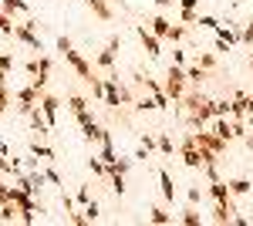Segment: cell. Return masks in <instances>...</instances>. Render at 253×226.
<instances>
[{
	"label": "cell",
	"instance_id": "cell-40",
	"mask_svg": "<svg viewBox=\"0 0 253 226\" xmlns=\"http://www.w3.org/2000/svg\"><path fill=\"white\" fill-rule=\"evenodd\" d=\"M142 149H149V155H152V152H159V145H156V132H142Z\"/></svg>",
	"mask_w": 253,
	"mask_h": 226
},
{
	"label": "cell",
	"instance_id": "cell-16",
	"mask_svg": "<svg viewBox=\"0 0 253 226\" xmlns=\"http://www.w3.org/2000/svg\"><path fill=\"white\" fill-rule=\"evenodd\" d=\"M84 3H88V7H91V14H95L98 20H105V24L115 17V10H112V3H108V0H84Z\"/></svg>",
	"mask_w": 253,
	"mask_h": 226
},
{
	"label": "cell",
	"instance_id": "cell-10",
	"mask_svg": "<svg viewBox=\"0 0 253 226\" xmlns=\"http://www.w3.org/2000/svg\"><path fill=\"white\" fill-rule=\"evenodd\" d=\"M41 94H44V91H41L34 81H31L27 88H20V91H17V112H20V115H27V112H31V108H34V105L41 101Z\"/></svg>",
	"mask_w": 253,
	"mask_h": 226
},
{
	"label": "cell",
	"instance_id": "cell-11",
	"mask_svg": "<svg viewBox=\"0 0 253 226\" xmlns=\"http://www.w3.org/2000/svg\"><path fill=\"white\" fill-rule=\"evenodd\" d=\"M38 105H41V112H44V118H47V125L54 129V122H58V112H61V98H58V94H51V91H44Z\"/></svg>",
	"mask_w": 253,
	"mask_h": 226
},
{
	"label": "cell",
	"instance_id": "cell-29",
	"mask_svg": "<svg viewBox=\"0 0 253 226\" xmlns=\"http://www.w3.org/2000/svg\"><path fill=\"white\" fill-rule=\"evenodd\" d=\"M17 216H20L17 203H0V223H14Z\"/></svg>",
	"mask_w": 253,
	"mask_h": 226
},
{
	"label": "cell",
	"instance_id": "cell-12",
	"mask_svg": "<svg viewBox=\"0 0 253 226\" xmlns=\"http://www.w3.org/2000/svg\"><path fill=\"white\" fill-rule=\"evenodd\" d=\"M138 41H142V47L149 51V57L162 54V38H156V34L149 31V24H138Z\"/></svg>",
	"mask_w": 253,
	"mask_h": 226
},
{
	"label": "cell",
	"instance_id": "cell-14",
	"mask_svg": "<svg viewBox=\"0 0 253 226\" xmlns=\"http://www.w3.org/2000/svg\"><path fill=\"white\" fill-rule=\"evenodd\" d=\"M27 118H31V129L38 135H51V125H47V118H44V112H41V105H34L31 112H27Z\"/></svg>",
	"mask_w": 253,
	"mask_h": 226
},
{
	"label": "cell",
	"instance_id": "cell-26",
	"mask_svg": "<svg viewBox=\"0 0 253 226\" xmlns=\"http://www.w3.org/2000/svg\"><path fill=\"white\" fill-rule=\"evenodd\" d=\"M149 223H156V226L172 223V213H166L162 206H152V209H149Z\"/></svg>",
	"mask_w": 253,
	"mask_h": 226
},
{
	"label": "cell",
	"instance_id": "cell-44",
	"mask_svg": "<svg viewBox=\"0 0 253 226\" xmlns=\"http://www.w3.org/2000/svg\"><path fill=\"white\" fill-rule=\"evenodd\" d=\"M179 20H182V24H189V27H196L199 14H196V10H186V7H179Z\"/></svg>",
	"mask_w": 253,
	"mask_h": 226
},
{
	"label": "cell",
	"instance_id": "cell-7",
	"mask_svg": "<svg viewBox=\"0 0 253 226\" xmlns=\"http://www.w3.org/2000/svg\"><path fill=\"white\" fill-rule=\"evenodd\" d=\"M193 142L196 145H203V149H210V152H216V155H223L226 152V138H219L216 132H206V129H193Z\"/></svg>",
	"mask_w": 253,
	"mask_h": 226
},
{
	"label": "cell",
	"instance_id": "cell-36",
	"mask_svg": "<svg viewBox=\"0 0 253 226\" xmlns=\"http://www.w3.org/2000/svg\"><path fill=\"white\" fill-rule=\"evenodd\" d=\"M98 216H101V209H98V203H95V199H88V203H84V220H88V223H95Z\"/></svg>",
	"mask_w": 253,
	"mask_h": 226
},
{
	"label": "cell",
	"instance_id": "cell-1",
	"mask_svg": "<svg viewBox=\"0 0 253 226\" xmlns=\"http://www.w3.org/2000/svg\"><path fill=\"white\" fill-rule=\"evenodd\" d=\"M58 51L64 54V61H68V64L75 68V75H78L81 81H84V85H88V81L95 78V68L88 64V57H81L78 51H75V44H71V38H64V34H61V38H58Z\"/></svg>",
	"mask_w": 253,
	"mask_h": 226
},
{
	"label": "cell",
	"instance_id": "cell-8",
	"mask_svg": "<svg viewBox=\"0 0 253 226\" xmlns=\"http://www.w3.org/2000/svg\"><path fill=\"white\" fill-rule=\"evenodd\" d=\"M230 118H247L250 122L253 118V94L233 91V98H230Z\"/></svg>",
	"mask_w": 253,
	"mask_h": 226
},
{
	"label": "cell",
	"instance_id": "cell-48",
	"mask_svg": "<svg viewBox=\"0 0 253 226\" xmlns=\"http://www.w3.org/2000/svg\"><path fill=\"white\" fill-rule=\"evenodd\" d=\"M68 223H71V226H84L88 220H84V213H75V209H71V216H68Z\"/></svg>",
	"mask_w": 253,
	"mask_h": 226
},
{
	"label": "cell",
	"instance_id": "cell-17",
	"mask_svg": "<svg viewBox=\"0 0 253 226\" xmlns=\"http://www.w3.org/2000/svg\"><path fill=\"white\" fill-rule=\"evenodd\" d=\"M159 189H162V199L166 203L175 199V182H172V176H169V169H159Z\"/></svg>",
	"mask_w": 253,
	"mask_h": 226
},
{
	"label": "cell",
	"instance_id": "cell-18",
	"mask_svg": "<svg viewBox=\"0 0 253 226\" xmlns=\"http://www.w3.org/2000/svg\"><path fill=\"white\" fill-rule=\"evenodd\" d=\"M169 27H172V20L166 17V14H156V17L149 20V31H152L156 38H162V41H166V34H169Z\"/></svg>",
	"mask_w": 253,
	"mask_h": 226
},
{
	"label": "cell",
	"instance_id": "cell-35",
	"mask_svg": "<svg viewBox=\"0 0 253 226\" xmlns=\"http://www.w3.org/2000/svg\"><path fill=\"white\" fill-rule=\"evenodd\" d=\"M223 20H216V17H210V14H199V20H196V27H206V31H216Z\"/></svg>",
	"mask_w": 253,
	"mask_h": 226
},
{
	"label": "cell",
	"instance_id": "cell-54",
	"mask_svg": "<svg viewBox=\"0 0 253 226\" xmlns=\"http://www.w3.org/2000/svg\"><path fill=\"white\" fill-rule=\"evenodd\" d=\"M132 159H135V162H145V159H149V149H142V145H138V152L132 155Z\"/></svg>",
	"mask_w": 253,
	"mask_h": 226
},
{
	"label": "cell",
	"instance_id": "cell-41",
	"mask_svg": "<svg viewBox=\"0 0 253 226\" xmlns=\"http://www.w3.org/2000/svg\"><path fill=\"white\" fill-rule=\"evenodd\" d=\"M213 118H230V101H213Z\"/></svg>",
	"mask_w": 253,
	"mask_h": 226
},
{
	"label": "cell",
	"instance_id": "cell-5",
	"mask_svg": "<svg viewBox=\"0 0 253 226\" xmlns=\"http://www.w3.org/2000/svg\"><path fill=\"white\" fill-rule=\"evenodd\" d=\"M118 47H122V38H118V34H112V38H108V44H105V47L98 51V57H95V64L101 68V71H115Z\"/></svg>",
	"mask_w": 253,
	"mask_h": 226
},
{
	"label": "cell",
	"instance_id": "cell-13",
	"mask_svg": "<svg viewBox=\"0 0 253 226\" xmlns=\"http://www.w3.org/2000/svg\"><path fill=\"white\" fill-rule=\"evenodd\" d=\"M47 78H51V57L38 54V78H34V85H38L41 91H47Z\"/></svg>",
	"mask_w": 253,
	"mask_h": 226
},
{
	"label": "cell",
	"instance_id": "cell-32",
	"mask_svg": "<svg viewBox=\"0 0 253 226\" xmlns=\"http://www.w3.org/2000/svg\"><path fill=\"white\" fill-rule=\"evenodd\" d=\"M196 64L206 68V71H213L216 68V51H199V54H196Z\"/></svg>",
	"mask_w": 253,
	"mask_h": 226
},
{
	"label": "cell",
	"instance_id": "cell-52",
	"mask_svg": "<svg viewBox=\"0 0 253 226\" xmlns=\"http://www.w3.org/2000/svg\"><path fill=\"white\" fill-rule=\"evenodd\" d=\"M213 51H216V54H226V51H230V44H226V41H219V38H216Z\"/></svg>",
	"mask_w": 253,
	"mask_h": 226
},
{
	"label": "cell",
	"instance_id": "cell-22",
	"mask_svg": "<svg viewBox=\"0 0 253 226\" xmlns=\"http://www.w3.org/2000/svg\"><path fill=\"white\" fill-rule=\"evenodd\" d=\"M0 7L7 14H31V3L27 0H0Z\"/></svg>",
	"mask_w": 253,
	"mask_h": 226
},
{
	"label": "cell",
	"instance_id": "cell-42",
	"mask_svg": "<svg viewBox=\"0 0 253 226\" xmlns=\"http://www.w3.org/2000/svg\"><path fill=\"white\" fill-rule=\"evenodd\" d=\"M108 182H112V189H115V196L122 199V196H125V176H108Z\"/></svg>",
	"mask_w": 253,
	"mask_h": 226
},
{
	"label": "cell",
	"instance_id": "cell-6",
	"mask_svg": "<svg viewBox=\"0 0 253 226\" xmlns=\"http://www.w3.org/2000/svg\"><path fill=\"white\" fill-rule=\"evenodd\" d=\"M189 129H206V122H213V98H203L193 112H186Z\"/></svg>",
	"mask_w": 253,
	"mask_h": 226
},
{
	"label": "cell",
	"instance_id": "cell-47",
	"mask_svg": "<svg viewBox=\"0 0 253 226\" xmlns=\"http://www.w3.org/2000/svg\"><path fill=\"white\" fill-rule=\"evenodd\" d=\"M186 196H189V203H193V206H199V203H203V192H199V186H193Z\"/></svg>",
	"mask_w": 253,
	"mask_h": 226
},
{
	"label": "cell",
	"instance_id": "cell-4",
	"mask_svg": "<svg viewBox=\"0 0 253 226\" xmlns=\"http://www.w3.org/2000/svg\"><path fill=\"white\" fill-rule=\"evenodd\" d=\"M122 101H132V98H128V91L118 85L115 71H108V78H105V105H108V108H118Z\"/></svg>",
	"mask_w": 253,
	"mask_h": 226
},
{
	"label": "cell",
	"instance_id": "cell-30",
	"mask_svg": "<svg viewBox=\"0 0 253 226\" xmlns=\"http://www.w3.org/2000/svg\"><path fill=\"white\" fill-rule=\"evenodd\" d=\"M81 132H84V142H88V145H95V142L101 145V135H105V129H101L98 122H95V125H88V129H81Z\"/></svg>",
	"mask_w": 253,
	"mask_h": 226
},
{
	"label": "cell",
	"instance_id": "cell-19",
	"mask_svg": "<svg viewBox=\"0 0 253 226\" xmlns=\"http://www.w3.org/2000/svg\"><path fill=\"white\" fill-rule=\"evenodd\" d=\"M213 34H216L219 41H226L230 47H236V44H240V31H236V27H230V24H219Z\"/></svg>",
	"mask_w": 253,
	"mask_h": 226
},
{
	"label": "cell",
	"instance_id": "cell-43",
	"mask_svg": "<svg viewBox=\"0 0 253 226\" xmlns=\"http://www.w3.org/2000/svg\"><path fill=\"white\" fill-rule=\"evenodd\" d=\"M135 108H138V112H152V108H159V105H156L152 94H145V98H138V101H135Z\"/></svg>",
	"mask_w": 253,
	"mask_h": 226
},
{
	"label": "cell",
	"instance_id": "cell-56",
	"mask_svg": "<svg viewBox=\"0 0 253 226\" xmlns=\"http://www.w3.org/2000/svg\"><path fill=\"white\" fill-rule=\"evenodd\" d=\"M0 155H10V145H7L3 138H0Z\"/></svg>",
	"mask_w": 253,
	"mask_h": 226
},
{
	"label": "cell",
	"instance_id": "cell-38",
	"mask_svg": "<svg viewBox=\"0 0 253 226\" xmlns=\"http://www.w3.org/2000/svg\"><path fill=\"white\" fill-rule=\"evenodd\" d=\"M10 112V88L7 85H0V115Z\"/></svg>",
	"mask_w": 253,
	"mask_h": 226
},
{
	"label": "cell",
	"instance_id": "cell-2",
	"mask_svg": "<svg viewBox=\"0 0 253 226\" xmlns=\"http://www.w3.org/2000/svg\"><path fill=\"white\" fill-rule=\"evenodd\" d=\"M213 155H216V152L196 145V142H193V132H186L182 149H179V159H182V166H186V169H203V162H206V159H213Z\"/></svg>",
	"mask_w": 253,
	"mask_h": 226
},
{
	"label": "cell",
	"instance_id": "cell-37",
	"mask_svg": "<svg viewBox=\"0 0 253 226\" xmlns=\"http://www.w3.org/2000/svg\"><path fill=\"white\" fill-rule=\"evenodd\" d=\"M68 105H71V112H84V108H88V98H81V94H68Z\"/></svg>",
	"mask_w": 253,
	"mask_h": 226
},
{
	"label": "cell",
	"instance_id": "cell-34",
	"mask_svg": "<svg viewBox=\"0 0 253 226\" xmlns=\"http://www.w3.org/2000/svg\"><path fill=\"white\" fill-rule=\"evenodd\" d=\"M240 44H247V47H253V17L243 24V31H240Z\"/></svg>",
	"mask_w": 253,
	"mask_h": 226
},
{
	"label": "cell",
	"instance_id": "cell-51",
	"mask_svg": "<svg viewBox=\"0 0 253 226\" xmlns=\"http://www.w3.org/2000/svg\"><path fill=\"white\" fill-rule=\"evenodd\" d=\"M24 71H27L31 78H38V57H34V61H27V64H24Z\"/></svg>",
	"mask_w": 253,
	"mask_h": 226
},
{
	"label": "cell",
	"instance_id": "cell-49",
	"mask_svg": "<svg viewBox=\"0 0 253 226\" xmlns=\"http://www.w3.org/2000/svg\"><path fill=\"white\" fill-rule=\"evenodd\" d=\"M75 199H78L81 206H84V203H88V199H91V192H88V186H81V189H78V196H75Z\"/></svg>",
	"mask_w": 253,
	"mask_h": 226
},
{
	"label": "cell",
	"instance_id": "cell-46",
	"mask_svg": "<svg viewBox=\"0 0 253 226\" xmlns=\"http://www.w3.org/2000/svg\"><path fill=\"white\" fill-rule=\"evenodd\" d=\"M44 179H47V186H61V176H58L54 169H51V166L44 169Z\"/></svg>",
	"mask_w": 253,
	"mask_h": 226
},
{
	"label": "cell",
	"instance_id": "cell-15",
	"mask_svg": "<svg viewBox=\"0 0 253 226\" xmlns=\"http://www.w3.org/2000/svg\"><path fill=\"white\" fill-rule=\"evenodd\" d=\"M210 196H213V203H230V206H233V192H230V186H226L223 179L210 182Z\"/></svg>",
	"mask_w": 253,
	"mask_h": 226
},
{
	"label": "cell",
	"instance_id": "cell-28",
	"mask_svg": "<svg viewBox=\"0 0 253 226\" xmlns=\"http://www.w3.org/2000/svg\"><path fill=\"white\" fill-rule=\"evenodd\" d=\"M210 75V71H206V68H199V64H186V78H189V85H203V78Z\"/></svg>",
	"mask_w": 253,
	"mask_h": 226
},
{
	"label": "cell",
	"instance_id": "cell-57",
	"mask_svg": "<svg viewBox=\"0 0 253 226\" xmlns=\"http://www.w3.org/2000/svg\"><path fill=\"white\" fill-rule=\"evenodd\" d=\"M250 129H253V118H250ZM247 145L253 149V135H247Z\"/></svg>",
	"mask_w": 253,
	"mask_h": 226
},
{
	"label": "cell",
	"instance_id": "cell-3",
	"mask_svg": "<svg viewBox=\"0 0 253 226\" xmlns=\"http://www.w3.org/2000/svg\"><path fill=\"white\" fill-rule=\"evenodd\" d=\"M166 94L172 98V101H182V94H186V85H189V78H186V68L182 64H172L169 71H166Z\"/></svg>",
	"mask_w": 253,
	"mask_h": 226
},
{
	"label": "cell",
	"instance_id": "cell-24",
	"mask_svg": "<svg viewBox=\"0 0 253 226\" xmlns=\"http://www.w3.org/2000/svg\"><path fill=\"white\" fill-rule=\"evenodd\" d=\"M179 223H186V226H199V223H203V216H199V209L189 203V206L179 213Z\"/></svg>",
	"mask_w": 253,
	"mask_h": 226
},
{
	"label": "cell",
	"instance_id": "cell-21",
	"mask_svg": "<svg viewBox=\"0 0 253 226\" xmlns=\"http://www.w3.org/2000/svg\"><path fill=\"white\" fill-rule=\"evenodd\" d=\"M213 132L219 138H226V142H233V122L230 118H213Z\"/></svg>",
	"mask_w": 253,
	"mask_h": 226
},
{
	"label": "cell",
	"instance_id": "cell-55",
	"mask_svg": "<svg viewBox=\"0 0 253 226\" xmlns=\"http://www.w3.org/2000/svg\"><path fill=\"white\" fill-rule=\"evenodd\" d=\"M169 3H175V0H156V7H159V10H166Z\"/></svg>",
	"mask_w": 253,
	"mask_h": 226
},
{
	"label": "cell",
	"instance_id": "cell-58",
	"mask_svg": "<svg viewBox=\"0 0 253 226\" xmlns=\"http://www.w3.org/2000/svg\"><path fill=\"white\" fill-rule=\"evenodd\" d=\"M247 68H250V71H253V54H250V61H247Z\"/></svg>",
	"mask_w": 253,
	"mask_h": 226
},
{
	"label": "cell",
	"instance_id": "cell-53",
	"mask_svg": "<svg viewBox=\"0 0 253 226\" xmlns=\"http://www.w3.org/2000/svg\"><path fill=\"white\" fill-rule=\"evenodd\" d=\"M175 3H179V7H186V10H196V7H199V0H175Z\"/></svg>",
	"mask_w": 253,
	"mask_h": 226
},
{
	"label": "cell",
	"instance_id": "cell-25",
	"mask_svg": "<svg viewBox=\"0 0 253 226\" xmlns=\"http://www.w3.org/2000/svg\"><path fill=\"white\" fill-rule=\"evenodd\" d=\"M14 27H17V24H14V14H7V10L0 7V34H3V38H14Z\"/></svg>",
	"mask_w": 253,
	"mask_h": 226
},
{
	"label": "cell",
	"instance_id": "cell-9",
	"mask_svg": "<svg viewBox=\"0 0 253 226\" xmlns=\"http://www.w3.org/2000/svg\"><path fill=\"white\" fill-rule=\"evenodd\" d=\"M14 41H20V44H27L34 54H41L44 51V44H41V38L34 34V27H31V20H20L17 27H14Z\"/></svg>",
	"mask_w": 253,
	"mask_h": 226
},
{
	"label": "cell",
	"instance_id": "cell-33",
	"mask_svg": "<svg viewBox=\"0 0 253 226\" xmlns=\"http://www.w3.org/2000/svg\"><path fill=\"white\" fill-rule=\"evenodd\" d=\"M88 169H91V176H98V179H108V166H105L101 159H95V155L88 159Z\"/></svg>",
	"mask_w": 253,
	"mask_h": 226
},
{
	"label": "cell",
	"instance_id": "cell-31",
	"mask_svg": "<svg viewBox=\"0 0 253 226\" xmlns=\"http://www.w3.org/2000/svg\"><path fill=\"white\" fill-rule=\"evenodd\" d=\"M156 145H159V155H172V135H169V132H159L156 135Z\"/></svg>",
	"mask_w": 253,
	"mask_h": 226
},
{
	"label": "cell",
	"instance_id": "cell-20",
	"mask_svg": "<svg viewBox=\"0 0 253 226\" xmlns=\"http://www.w3.org/2000/svg\"><path fill=\"white\" fill-rule=\"evenodd\" d=\"M226 186H230V192H233V196H250V192H253V182L247 179V176H236V179H230Z\"/></svg>",
	"mask_w": 253,
	"mask_h": 226
},
{
	"label": "cell",
	"instance_id": "cell-39",
	"mask_svg": "<svg viewBox=\"0 0 253 226\" xmlns=\"http://www.w3.org/2000/svg\"><path fill=\"white\" fill-rule=\"evenodd\" d=\"M75 118H78V125H81V129L95 125V115H91V108H84V112H75Z\"/></svg>",
	"mask_w": 253,
	"mask_h": 226
},
{
	"label": "cell",
	"instance_id": "cell-45",
	"mask_svg": "<svg viewBox=\"0 0 253 226\" xmlns=\"http://www.w3.org/2000/svg\"><path fill=\"white\" fill-rule=\"evenodd\" d=\"M14 64H17V61H14V54H7V51L0 54V68H3V71H14Z\"/></svg>",
	"mask_w": 253,
	"mask_h": 226
},
{
	"label": "cell",
	"instance_id": "cell-23",
	"mask_svg": "<svg viewBox=\"0 0 253 226\" xmlns=\"http://www.w3.org/2000/svg\"><path fill=\"white\" fill-rule=\"evenodd\" d=\"M31 155H38V159H44V162H54V149L51 145H44V142H31Z\"/></svg>",
	"mask_w": 253,
	"mask_h": 226
},
{
	"label": "cell",
	"instance_id": "cell-50",
	"mask_svg": "<svg viewBox=\"0 0 253 226\" xmlns=\"http://www.w3.org/2000/svg\"><path fill=\"white\" fill-rule=\"evenodd\" d=\"M172 61H175V64H182V68H186V51H182V47H175V51H172Z\"/></svg>",
	"mask_w": 253,
	"mask_h": 226
},
{
	"label": "cell",
	"instance_id": "cell-27",
	"mask_svg": "<svg viewBox=\"0 0 253 226\" xmlns=\"http://www.w3.org/2000/svg\"><path fill=\"white\" fill-rule=\"evenodd\" d=\"M186 34H189V24H172V27H169V34H166V41L182 44V41H186Z\"/></svg>",
	"mask_w": 253,
	"mask_h": 226
}]
</instances>
